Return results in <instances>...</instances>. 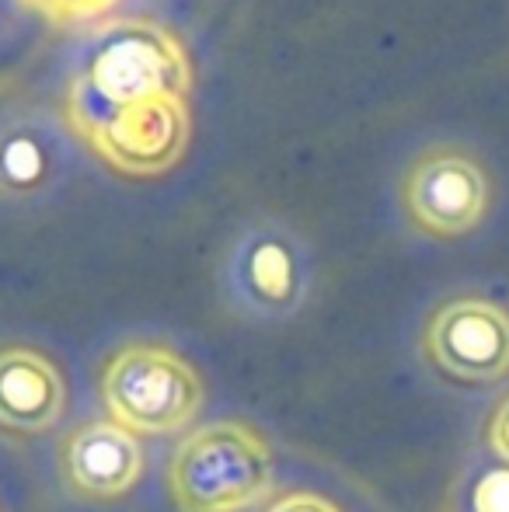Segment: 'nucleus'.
Instances as JSON below:
<instances>
[{
  "label": "nucleus",
  "instance_id": "nucleus-1",
  "mask_svg": "<svg viewBox=\"0 0 509 512\" xmlns=\"http://www.w3.org/2000/svg\"><path fill=\"white\" fill-rule=\"evenodd\" d=\"M192 63L182 39L150 18L102 21L84 46L63 98V115L77 136L119 108L150 98H189Z\"/></svg>",
  "mask_w": 509,
  "mask_h": 512
},
{
  "label": "nucleus",
  "instance_id": "nucleus-2",
  "mask_svg": "<svg viewBox=\"0 0 509 512\" xmlns=\"http://www.w3.org/2000/svg\"><path fill=\"white\" fill-rule=\"evenodd\" d=\"M276 488V457L245 422H206L175 446L168 495L178 512H248Z\"/></svg>",
  "mask_w": 509,
  "mask_h": 512
},
{
  "label": "nucleus",
  "instance_id": "nucleus-3",
  "mask_svg": "<svg viewBox=\"0 0 509 512\" xmlns=\"http://www.w3.org/2000/svg\"><path fill=\"white\" fill-rule=\"evenodd\" d=\"M102 401L112 422L133 436H171L199 418L206 387L196 366L175 349L129 342L105 366Z\"/></svg>",
  "mask_w": 509,
  "mask_h": 512
},
{
  "label": "nucleus",
  "instance_id": "nucleus-4",
  "mask_svg": "<svg viewBox=\"0 0 509 512\" xmlns=\"http://www.w3.org/2000/svg\"><path fill=\"white\" fill-rule=\"evenodd\" d=\"M220 293L241 321H290L311 297V255L304 241L279 220L248 223L224 255Z\"/></svg>",
  "mask_w": 509,
  "mask_h": 512
},
{
  "label": "nucleus",
  "instance_id": "nucleus-5",
  "mask_svg": "<svg viewBox=\"0 0 509 512\" xmlns=\"http://www.w3.org/2000/svg\"><path fill=\"white\" fill-rule=\"evenodd\" d=\"M401 206L419 234L436 241L475 234L492 209V178L482 157L457 143L426 147L401 178Z\"/></svg>",
  "mask_w": 509,
  "mask_h": 512
},
{
  "label": "nucleus",
  "instance_id": "nucleus-6",
  "mask_svg": "<svg viewBox=\"0 0 509 512\" xmlns=\"http://www.w3.org/2000/svg\"><path fill=\"white\" fill-rule=\"evenodd\" d=\"M422 352L450 384H499L509 377V310L489 297L447 300L429 317Z\"/></svg>",
  "mask_w": 509,
  "mask_h": 512
},
{
  "label": "nucleus",
  "instance_id": "nucleus-7",
  "mask_svg": "<svg viewBox=\"0 0 509 512\" xmlns=\"http://www.w3.org/2000/svg\"><path fill=\"white\" fill-rule=\"evenodd\" d=\"M112 171L126 178H157L185 157L192 140L189 98L164 95L119 108L81 136Z\"/></svg>",
  "mask_w": 509,
  "mask_h": 512
},
{
  "label": "nucleus",
  "instance_id": "nucleus-8",
  "mask_svg": "<svg viewBox=\"0 0 509 512\" xmlns=\"http://www.w3.org/2000/svg\"><path fill=\"white\" fill-rule=\"evenodd\" d=\"M147 471L140 436L112 418L81 422L60 443L63 485L84 502H116L140 485Z\"/></svg>",
  "mask_w": 509,
  "mask_h": 512
},
{
  "label": "nucleus",
  "instance_id": "nucleus-9",
  "mask_svg": "<svg viewBox=\"0 0 509 512\" xmlns=\"http://www.w3.org/2000/svg\"><path fill=\"white\" fill-rule=\"evenodd\" d=\"M70 387L56 359L32 345H0V432L35 439L67 418Z\"/></svg>",
  "mask_w": 509,
  "mask_h": 512
},
{
  "label": "nucleus",
  "instance_id": "nucleus-10",
  "mask_svg": "<svg viewBox=\"0 0 509 512\" xmlns=\"http://www.w3.org/2000/svg\"><path fill=\"white\" fill-rule=\"evenodd\" d=\"M53 150L35 129H11L0 136V192L32 196L53 178Z\"/></svg>",
  "mask_w": 509,
  "mask_h": 512
},
{
  "label": "nucleus",
  "instance_id": "nucleus-11",
  "mask_svg": "<svg viewBox=\"0 0 509 512\" xmlns=\"http://www.w3.org/2000/svg\"><path fill=\"white\" fill-rule=\"evenodd\" d=\"M21 4L53 25H98L126 0H21Z\"/></svg>",
  "mask_w": 509,
  "mask_h": 512
},
{
  "label": "nucleus",
  "instance_id": "nucleus-12",
  "mask_svg": "<svg viewBox=\"0 0 509 512\" xmlns=\"http://www.w3.org/2000/svg\"><path fill=\"white\" fill-rule=\"evenodd\" d=\"M450 512H509V467L478 474L461 499L450 502Z\"/></svg>",
  "mask_w": 509,
  "mask_h": 512
},
{
  "label": "nucleus",
  "instance_id": "nucleus-13",
  "mask_svg": "<svg viewBox=\"0 0 509 512\" xmlns=\"http://www.w3.org/2000/svg\"><path fill=\"white\" fill-rule=\"evenodd\" d=\"M485 439H489L492 457H496L503 467H509V394H506V398H499V405L492 408Z\"/></svg>",
  "mask_w": 509,
  "mask_h": 512
},
{
  "label": "nucleus",
  "instance_id": "nucleus-14",
  "mask_svg": "<svg viewBox=\"0 0 509 512\" xmlns=\"http://www.w3.org/2000/svg\"><path fill=\"white\" fill-rule=\"evenodd\" d=\"M265 512H342L332 499L318 492H290L283 499H276Z\"/></svg>",
  "mask_w": 509,
  "mask_h": 512
}]
</instances>
